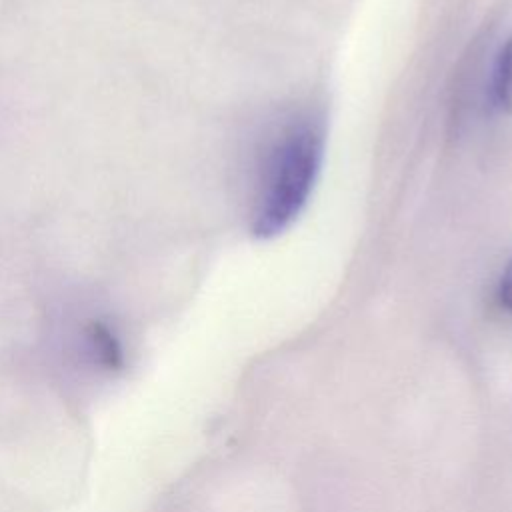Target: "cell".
<instances>
[{
  "label": "cell",
  "mask_w": 512,
  "mask_h": 512,
  "mask_svg": "<svg viewBox=\"0 0 512 512\" xmlns=\"http://www.w3.org/2000/svg\"><path fill=\"white\" fill-rule=\"evenodd\" d=\"M500 300L508 310H512V258L506 262L500 278Z\"/></svg>",
  "instance_id": "3957f363"
},
{
  "label": "cell",
  "mask_w": 512,
  "mask_h": 512,
  "mask_svg": "<svg viewBox=\"0 0 512 512\" xmlns=\"http://www.w3.org/2000/svg\"><path fill=\"white\" fill-rule=\"evenodd\" d=\"M492 92H494V102L496 106L512 114V34L506 38L498 60L494 68V82H492Z\"/></svg>",
  "instance_id": "7a4b0ae2"
},
{
  "label": "cell",
  "mask_w": 512,
  "mask_h": 512,
  "mask_svg": "<svg viewBox=\"0 0 512 512\" xmlns=\"http://www.w3.org/2000/svg\"><path fill=\"white\" fill-rule=\"evenodd\" d=\"M324 154V124L314 114L292 116L270 140L258 166L252 232L272 238L306 206Z\"/></svg>",
  "instance_id": "6da1fadb"
}]
</instances>
